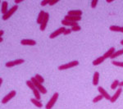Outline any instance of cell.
<instances>
[{
    "label": "cell",
    "mask_w": 123,
    "mask_h": 109,
    "mask_svg": "<svg viewBox=\"0 0 123 109\" xmlns=\"http://www.w3.org/2000/svg\"><path fill=\"white\" fill-rule=\"evenodd\" d=\"M31 80L33 82V84L35 85V88L38 90L39 92L40 93H42L43 94H47V90H46V88H45L44 86L42 85V84H40L39 82H38V81L36 80V79H35V77L34 76V77H31Z\"/></svg>",
    "instance_id": "cell-1"
},
{
    "label": "cell",
    "mask_w": 123,
    "mask_h": 109,
    "mask_svg": "<svg viewBox=\"0 0 123 109\" xmlns=\"http://www.w3.org/2000/svg\"><path fill=\"white\" fill-rule=\"evenodd\" d=\"M58 96H59L58 93H57V92L54 93L53 95L52 96V98L49 99V101L48 102V103L46 104V106H45V108H46V109H52V108H53V106H54L55 103H56L57 98H58Z\"/></svg>",
    "instance_id": "cell-2"
},
{
    "label": "cell",
    "mask_w": 123,
    "mask_h": 109,
    "mask_svg": "<svg viewBox=\"0 0 123 109\" xmlns=\"http://www.w3.org/2000/svg\"><path fill=\"white\" fill-rule=\"evenodd\" d=\"M79 65V62L78 61H72V62H69V63H67V64H63V65H61V66L58 67V70L60 71H63V70H67V69H69V68H71V67H76Z\"/></svg>",
    "instance_id": "cell-3"
},
{
    "label": "cell",
    "mask_w": 123,
    "mask_h": 109,
    "mask_svg": "<svg viewBox=\"0 0 123 109\" xmlns=\"http://www.w3.org/2000/svg\"><path fill=\"white\" fill-rule=\"evenodd\" d=\"M17 9H18V6H17V5L12 6V7L10 8V10H8V12H7L5 15H3V21H7V20H8L10 18V17H12V16L13 15V13H15L16 12H17Z\"/></svg>",
    "instance_id": "cell-4"
},
{
    "label": "cell",
    "mask_w": 123,
    "mask_h": 109,
    "mask_svg": "<svg viewBox=\"0 0 123 109\" xmlns=\"http://www.w3.org/2000/svg\"><path fill=\"white\" fill-rule=\"evenodd\" d=\"M16 94H17V92H16L15 90H12L11 92L8 93L5 97H3V98L2 99V103H3V104L7 103L9 100H11L12 98H14L16 96Z\"/></svg>",
    "instance_id": "cell-5"
},
{
    "label": "cell",
    "mask_w": 123,
    "mask_h": 109,
    "mask_svg": "<svg viewBox=\"0 0 123 109\" xmlns=\"http://www.w3.org/2000/svg\"><path fill=\"white\" fill-rule=\"evenodd\" d=\"M65 30H66L65 27H64V26H62V27H60L59 29H57V30H55V31H53V33H51V34H50V35H49V38H50V39H54V38H56L57 36H58V35H62V34H64Z\"/></svg>",
    "instance_id": "cell-6"
},
{
    "label": "cell",
    "mask_w": 123,
    "mask_h": 109,
    "mask_svg": "<svg viewBox=\"0 0 123 109\" xmlns=\"http://www.w3.org/2000/svg\"><path fill=\"white\" fill-rule=\"evenodd\" d=\"M24 62H25V61H24V59H17V60H14V61L7 62L5 64V66L7 67H12L17 66V65L22 64Z\"/></svg>",
    "instance_id": "cell-7"
},
{
    "label": "cell",
    "mask_w": 123,
    "mask_h": 109,
    "mask_svg": "<svg viewBox=\"0 0 123 109\" xmlns=\"http://www.w3.org/2000/svg\"><path fill=\"white\" fill-rule=\"evenodd\" d=\"M98 91L99 92V94H100L101 95H103V96H104V98H105V99L110 100V99H111V98H112V97H111L110 95L108 94V93L107 92V91L105 90L102 86H98Z\"/></svg>",
    "instance_id": "cell-8"
},
{
    "label": "cell",
    "mask_w": 123,
    "mask_h": 109,
    "mask_svg": "<svg viewBox=\"0 0 123 109\" xmlns=\"http://www.w3.org/2000/svg\"><path fill=\"white\" fill-rule=\"evenodd\" d=\"M122 92V87H120V88H118L117 90V91L115 92V94L112 96V98H111V99H110V102L112 103L116 102L117 99L120 97Z\"/></svg>",
    "instance_id": "cell-9"
},
{
    "label": "cell",
    "mask_w": 123,
    "mask_h": 109,
    "mask_svg": "<svg viewBox=\"0 0 123 109\" xmlns=\"http://www.w3.org/2000/svg\"><path fill=\"white\" fill-rule=\"evenodd\" d=\"M49 14L48 12L45 13V17H44V19H43L42 24L40 25V30L43 31L44 30L45 28H46L47 26V24L49 22Z\"/></svg>",
    "instance_id": "cell-10"
},
{
    "label": "cell",
    "mask_w": 123,
    "mask_h": 109,
    "mask_svg": "<svg viewBox=\"0 0 123 109\" xmlns=\"http://www.w3.org/2000/svg\"><path fill=\"white\" fill-rule=\"evenodd\" d=\"M64 19L69 21H72V22H78L81 20V17H73V16L67 15Z\"/></svg>",
    "instance_id": "cell-11"
},
{
    "label": "cell",
    "mask_w": 123,
    "mask_h": 109,
    "mask_svg": "<svg viewBox=\"0 0 123 109\" xmlns=\"http://www.w3.org/2000/svg\"><path fill=\"white\" fill-rule=\"evenodd\" d=\"M21 43L23 45H30V46H33V45L36 44V42L34 39H22L21 41Z\"/></svg>",
    "instance_id": "cell-12"
},
{
    "label": "cell",
    "mask_w": 123,
    "mask_h": 109,
    "mask_svg": "<svg viewBox=\"0 0 123 109\" xmlns=\"http://www.w3.org/2000/svg\"><path fill=\"white\" fill-rule=\"evenodd\" d=\"M114 53H115V48H114V47L110 48H109L108 50L104 53V58H105V59L111 58V57L112 56V54H113Z\"/></svg>",
    "instance_id": "cell-13"
},
{
    "label": "cell",
    "mask_w": 123,
    "mask_h": 109,
    "mask_svg": "<svg viewBox=\"0 0 123 109\" xmlns=\"http://www.w3.org/2000/svg\"><path fill=\"white\" fill-rule=\"evenodd\" d=\"M82 13V11H80V10H72V11H69L67 15L73 16V17H81Z\"/></svg>",
    "instance_id": "cell-14"
},
{
    "label": "cell",
    "mask_w": 123,
    "mask_h": 109,
    "mask_svg": "<svg viewBox=\"0 0 123 109\" xmlns=\"http://www.w3.org/2000/svg\"><path fill=\"white\" fill-rule=\"evenodd\" d=\"M98 82H99V73L98 71H95L94 73V76H93V85L96 86L98 85Z\"/></svg>",
    "instance_id": "cell-15"
},
{
    "label": "cell",
    "mask_w": 123,
    "mask_h": 109,
    "mask_svg": "<svg viewBox=\"0 0 123 109\" xmlns=\"http://www.w3.org/2000/svg\"><path fill=\"white\" fill-rule=\"evenodd\" d=\"M61 23L63 25H66V26H76V25H78L77 22H72V21H67V20H62L61 21Z\"/></svg>",
    "instance_id": "cell-16"
},
{
    "label": "cell",
    "mask_w": 123,
    "mask_h": 109,
    "mask_svg": "<svg viewBox=\"0 0 123 109\" xmlns=\"http://www.w3.org/2000/svg\"><path fill=\"white\" fill-rule=\"evenodd\" d=\"M110 30L115 31V32H122L123 33V26H119V25H111L109 27Z\"/></svg>",
    "instance_id": "cell-17"
},
{
    "label": "cell",
    "mask_w": 123,
    "mask_h": 109,
    "mask_svg": "<svg viewBox=\"0 0 123 109\" xmlns=\"http://www.w3.org/2000/svg\"><path fill=\"white\" fill-rule=\"evenodd\" d=\"M45 12L43 11H40V12H39V14L38 16V18H37V23L39 24V25H41L43 21V19H44V17H45Z\"/></svg>",
    "instance_id": "cell-18"
},
{
    "label": "cell",
    "mask_w": 123,
    "mask_h": 109,
    "mask_svg": "<svg viewBox=\"0 0 123 109\" xmlns=\"http://www.w3.org/2000/svg\"><path fill=\"white\" fill-rule=\"evenodd\" d=\"M7 7H8V3H7V1H4L2 3V13H3V15H5L6 13L7 12Z\"/></svg>",
    "instance_id": "cell-19"
},
{
    "label": "cell",
    "mask_w": 123,
    "mask_h": 109,
    "mask_svg": "<svg viewBox=\"0 0 123 109\" xmlns=\"http://www.w3.org/2000/svg\"><path fill=\"white\" fill-rule=\"evenodd\" d=\"M104 60H105V58L104 56L99 57L97 59H95L94 61H93V65H94V66H98V65H100L102 62H104Z\"/></svg>",
    "instance_id": "cell-20"
},
{
    "label": "cell",
    "mask_w": 123,
    "mask_h": 109,
    "mask_svg": "<svg viewBox=\"0 0 123 109\" xmlns=\"http://www.w3.org/2000/svg\"><path fill=\"white\" fill-rule=\"evenodd\" d=\"M31 103L35 105V106H36L37 108H42L43 107V103L40 102L39 100H37L36 98H31Z\"/></svg>",
    "instance_id": "cell-21"
},
{
    "label": "cell",
    "mask_w": 123,
    "mask_h": 109,
    "mask_svg": "<svg viewBox=\"0 0 123 109\" xmlns=\"http://www.w3.org/2000/svg\"><path fill=\"white\" fill-rule=\"evenodd\" d=\"M122 54H123V49H121V50H118V51H117V52H115L113 54H112V56L111 57V58L114 59V58H116V57L121 56V55H122Z\"/></svg>",
    "instance_id": "cell-22"
},
{
    "label": "cell",
    "mask_w": 123,
    "mask_h": 109,
    "mask_svg": "<svg viewBox=\"0 0 123 109\" xmlns=\"http://www.w3.org/2000/svg\"><path fill=\"white\" fill-rule=\"evenodd\" d=\"M33 93H34V95H35V98H36L37 100H39L41 98V96H40V92L37 90V89H35V90H33Z\"/></svg>",
    "instance_id": "cell-23"
},
{
    "label": "cell",
    "mask_w": 123,
    "mask_h": 109,
    "mask_svg": "<svg viewBox=\"0 0 123 109\" xmlns=\"http://www.w3.org/2000/svg\"><path fill=\"white\" fill-rule=\"evenodd\" d=\"M26 85L28 86L29 88L31 89V90H35V89H36V88H35V85L33 84V82L31 80L26 81Z\"/></svg>",
    "instance_id": "cell-24"
},
{
    "label": "cell",
    "mask_w": 123,
    "mask_h": 109,
    "mask_svg": "<svg viewBox=\"0 0 123 109\" xmlns=\"http://www.w3.org/2000/svg\"><path fill=\"white\" fill-rule=\"evenodd\" d=\"M119 83H120V81L118 80H115L113 82H112V84L111 85V89H112V90H115L117 87L119 86Z\"/></svg>",
    "instance_id": "cell-25"
},
{
    "label": "cell",
    "mask_w": 123,
    "mask_h": 109,
    "mask_svg": "<svg viewBox=\"0 0 123 109\" xmlns=\"http://www.w3.org/2000/svg\"><path fill=\"white\" fill-rule=\"evenodd\" d=\"M35 79H36V80L38 81V82H39L40 84H43V81H44V79L43 78L42 76H40V75H39V74H36L35 75Z\"/></svg>",
    "instance_id": "cell-26"
},
{
    "label": "cell",
    "mask_w": 123,
    "mask_h": 109,
    "mask_svg": "<svg viewBox=\"0 0 123 109\" xmlns=\"http://www.w3.org/2000/svg\"><path fill=\"white\" fill-rule=\"evenodd\" d=\"M103 98H104V96L103 95H101V94H99V95H98V96H96L95 98L93 99V103H98V102H99V101H101L103 99Z\"/></svg>",
    "instance_id": "cell-27"
},
{
    "label": "cell",
    "mask_w": 123,
    "mask_h": 109,
    "mask_svg": "<svg viewBox=\"0 0 123 109\" xmlns=\"http://www.w3.org/2000/svg\"><path fill=\"white\" fill-rule=\"evenodd\" d=\"M112 63L114 65V66L119 67H123V62H117V61H112Z\"/></svg>",
    "instance_id": "cell-28"
},
{
    "label": "cell",
    "mask_w": 123,
    "mask_h": 109,
    "mask_svg": "<svg viewBox=\"0 0 123 109\" xmlns=\"http://www.w3.org/2000/svg\"><path fill=\"white\" fill-rule=\"evenodd\" d=\"M81 30V27L79 25H76V26L71 27V30H72V31H79V30Z\"/></svg>",
    "instance_id": "cell-29"
},
{
    "label": "cell",
    "mask_w": 123,
    "mask_h": 109,
    "mask_svg": "<svg viewBox=\"0 0 123 109\" xmlns=\"http://www.w3.org/2000/svg\"><path fill=\"white\" fill-rule=\"evenodd\" d=\"M97 3H98V0H93L91 2V7L92 8H95V7L97 6Z\"/></svg>",
    "instance_id": "cell-30"
},
{
    "label": "cell",
    "mask_w": 123,
    "mask_h": 109,
    "mask_svg": "<svg viewBox=\"0 0 123 109\" xmlns=\"http://www.w3.org/2000/svg\"><path fill=\"white\" fill-rule=\"evenodd\" d=\"M49 2H50V0H43V1L41 2L40 4L42 5V6H45V5H47V4H49Z\"/></svg>",
    "instance_id": "cell-31"
},
{
    "label": "cell",
    "mask_w": 123,
    "mask_h": 109,
    "mask_svg": "<svg viewBox=\"0 0 123 109\" xmlns=\"http://www.w3.org/2000/svg\"><path fill=\"white\" fill-rule=\"evenodd\" d=\"M71 29H66V30H65V32L63 35H69V34H71Z\"/></svg>",
    "instance_id": "cell-32"
},
{
    "label": "cell",
    "mask_w": 123,
    "mask_h": 109,
    "mask_svg": "<svg viewBox=\"0 0 123 109\" xmlns=\"http://www.w3.org/2000/svg\"><path fill=\"white\" fill-rule=\"evenodd\" d=\"M57 2H58V0H52V1L50 0V2H49V5H54L55 3H57Z\"/></svg>",
    "instance_id": "cell-33"
},
{
    "label": "cell",
    "mask_w": 123,
    "mask_h": 109,
    "mask_svg": "<svg viewBox=\"0 0 123 109\" xmlns=\"http://www.w3.org/2000/svg\"><path fill=\"white\" fill-rule=\"evenodd\" d=\"M22 2V0H15V3H20Z\"/></svg>",
    "instance_id": "cell-34"
},
{
    "label": "cell",
    "mask_w": 123,
    "mask_h": 109,
    "mask_svg": "<svg viewBox=\"0 0 123 109\" xmlns=\"http://www.w3.org/2000/svg\"><path fill=\"white\" fill-rule=\"evenodd\" d=\"M119 86H120V87H122L123 86V80L121 81V82L119 83Z\"/></svg>",
    "instance_id": "cell-35"
},
{
    "label": "cell",
    "mask_w": 123,
    "mask_h": 109,
    "mask_svg": "<svg viewBox=\"0 0 123 109\" xmlns=\"http://www.w3.org/2000/svg\"><path fill=\"white\" fill-rule=\"evenodd\" d=\"M3 33H4V32H3V30H0V37H2V36H3Z\"/></svg>",
    "instance_id": "cell-36"
},
{
    "label": "cell",
    "mask_w": 123,
    "mask_h": 109,
    "mask_svg": "<svg viewBox=\"0 0 123 109\" xmlns=\"http://www.w3.org/2000/svg\"><path fill=\"white\" fill-rule=\"evenodd\" d=\"M2 83H3V79L0 78V85H2Z\"/></svg>",
    "instance_id": "cell-37"
},
{
    "label": "cell",
    "mask_w": 123,
    "mask_h": 109,
    "mask_svg": "<svg viewBox=\"0 0 123 109\" xmlns=\"http://www.w3.org/2000/svg\"><path fill=\"white\" fill-rule=\"evenodd\" d=\"M112 0H107V3H112Z\"/></svg>",
    "instance_id": "cell-38"
},
{
    "label": "cell",
    "mask_w": 123,
    "mask_h": 109,
    "mask_svg": "<svg viewBox=\"0 0 123 109\" xmlns=\"http://www.w3.org/2000/svg\"><path fill=\"white\" fill-rule=\"evenodd\" d=\"M2 41H3V38H2V37H0V42H2Z\"/></svg>",
    "instance_id": "cell-39"
},
{
    "label": "cell",
    "mask_w": 123,
    "mask_h": 109,
    "mask_svg": "<svg viewBox=\"0 0 123 109\" xmlns=\"http://www.w3.org/2000/svg\"><path fill=\"white\" fill-rule=\"evenodd\" d=\"M121 44H122V45H123V39H122V41H121Z\"/></svg>",
    "instance_id": "cell-40"
}]
</instances>
